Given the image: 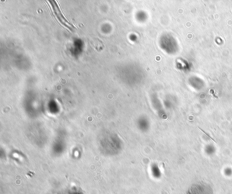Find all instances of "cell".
<instances>
[{
    "mask_svg": "<svg viewBox=\"0 0 232 194\" xmlns=\"http://www.w3.org/2000/svg\"><path fill=\"white\" fill-rule=\"evenodd\" d=\"M47 4L49 5L52 12H53L54 17L59 21V23L64 26L65 27L68 28V30H72L74 28V26L66 19L64 15H63L59 3L57 2V0H47Z\"/></svg>",
    "mask_w": 232,
    "mask_h": 194,
    "instance_id": "1",
    "label": "cell"
}]
</instances>
